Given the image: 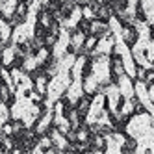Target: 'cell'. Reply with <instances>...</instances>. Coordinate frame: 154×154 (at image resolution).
I'll return each mask as SVG.
<instances>
[{
	"label": "cell",
	"mask_w": 154,
	"mask_h": 154,
	"mask_svg": "<svg viewBox=\"0 0 154 154\" xmlns=\"http://www.w3.org/2000/svg\"><path fill=\"white\" fill-rule=\"evenodd\" d=\"M125 39H126V45H134V43H136V39H137V34H136V30L134 28H126V32H125Z\"/></svg>",
	"instance_id": "cell-1"
},
{
	"label": "cell",
	"mask_w": 154,
	"mask_h": 154,
	"mask_svg": "<svg viewBox=\"0 0 154 154\" xmlns=\"http://www.w3.org/2000/svg\"><path fill=\"white\" fill-rule=\"evenodd\" d=\"M8 97H9V89H8V85L0 80V100L2 102H6L8 100Z\"/></svg>",
	"instance_id": "cell-2"
},
{
	"label": "cell",
	"mask_w": 154,
	"mask_h": 154,
	"mask_svg": "<svg viewBox=\"0 0 154 154\" xmlns=\"http://www.w3.org/2000/svg\"><path fill=\"white\" fill-rule=\"evenodd\" d=\"M136 19H137V20H141V23L147 19V17H145V11H143V8H141L139 4H137V9H136Z\"/></svg>",
	"instance_id": "cell-3"
},
{
	"label": "cell",
	"mask_w": 154,
	"mask_h": 154,
	"mask_svg": "<svg viewBox=\"0 0 154 154\" xmlns=\"http://www.w3.org/2000/svg\"><path fill=\"white\" fill-rule=\"evenodd\" d=\"M145 80H147V84H149V85L154 82V71H147V74H145Z\"/></svg>",
	"instance_id": "cell-4"
}]
</instances>
